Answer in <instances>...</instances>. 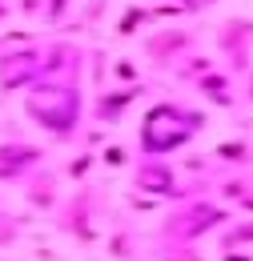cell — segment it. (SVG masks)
I'll return each instance as SVG.
<instances>
[{"instance_id":"obj_1","label":"cell","mask_w":253,"mask_h":261,"mask_svg":"<svg viewBox=\"0 0 253 261\" xmlns=\"http://www.w3.org/2000/svg\"><path fill=\"white\" fill-rule=\"evenodd\" d=\"M245 241H253V225H241V229H233V233L225 237V249H229V245H245Z\"/></svg>"},{"instance_id":"obj_4","label":"cell","mask_w":253,"mask_h":261,"mask_svg":"<svg viewBox=\"0 0 253 261\" xmlns=\"http://www.w3.org/2000/svg\"><path fill=\"white\" fill-rule=\"evenodd\" d=\"M145 20V12H137V8H129V20L121 24V33H133V24H141Z\"/></svg>"},{"instance_id":"obj_7","label":"cell","mask_w":253,"mask_h":261,"mask_svg":"<svg viewBox=\"0 0 253 261\" xmlns=\"http://www.w3.org/2000/svg\"><path fill=\"white\" fill-rule=\"evenodd\" d=\"M225 261H249V257H233V253H229V257H225Z\"/></svg>"},{"instance_id":"obj_5","label":"cell","mask_w":253,"mask_h":261,"mask_svg":"<svg viewBox=\"0 0 253 261\" xmlns=\"http://www.w3.org/2000/svg\"><path fill=\"white\" fill-rule=\"evenodd\" d=\"M105 161H109V165H121V161H125V153H121V149H109V153H105Z\"/></svg>"},{"instance_id":"obj_3","label":"cell","mask_w":253,"mask_h":261,"mask_svg":"<svg viewBox=\"0 0 253 261\" xmlns=\"http://www.w3.org/2000/svg\"><path fill=\"white\" fill-rule=\"evenodd\" d=\"M89 165H93V157H77V161L68 165V173H72V177H85V173H89Z\"/></svg>"},{"instance_id":"obj_2","label":"cell","mask_w":253,"mask_h":261,"mask_svg":"<svg viewBox=\"0 0 253 261\" xmlns=\"http://www.w3.org/2000/svg\"><path fill=\"white\" fill-rule=\"evenodd\" d=\"M4 153H12V161H32V157H36V153H16V149H4ZM16 177H20V169H16V165H8L4 181H16Z\"/></svg>"},{"instance_id":"obj_6","label":"cell","mask_w":253,"mask_h":261,"mask_svg":"<svg viewBox=\"0 0 253 261\" xmlns=\"http://www.w3.org/2000/svg\"><path fill=\"white\" fill-rule=\"evenodd\" d=\"M61 4H64V0H53V16H57V12H61Z\"/></svg>"}]
</instances>
